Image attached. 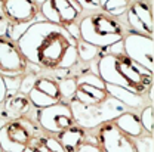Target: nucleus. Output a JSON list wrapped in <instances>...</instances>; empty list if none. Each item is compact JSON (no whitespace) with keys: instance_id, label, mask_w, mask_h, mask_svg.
I'll use <instances>...</instances> for the list:
<instances>
[{"instance_id":"1","label":"nucleus","mask_w":154,"mask_h":152,"mask_svg":"<svg viewBox=\"0 0 154 152\" xmlns=\"http://www.w3.org/2000/svg\"><path fill=\"white\" fill-rule=\"evenodd\" d=\"M21 53L30 65L45 70L74 68L79 64L77 38L65 27L49 21H36L17 41Z\"/></svg>"},{"instance_id":"2","label":"nucleus","mask_w":154,"mask_h":152,"mask_svg":"<svg viewBox=\"0 0 154 152\" xmlns=\"http://www.w3.org/2000/svg\"><path fill=\"white\" fill-rule=\"evenodd\" d=\"M95 74L104 83L129 89L138 95H147L153 87L154 73L138 65L125 53H101L98 56Z\"/></svg>"},{"instance_id":"3","label":"nucleus","mask_w":154,"mask_h":152,"mask_svg":"<svg viewBox=\"0 0 154 152\" xmlns=\"http://www.w3.org/2000/svg\"><path fill=\"white\" fill-rule=\"evenodd\" d=\"M77 28L80 40L99 49H107L108 46L122 41L125 37V27L104 12L83 15L77 22Z\"/></svg>"},{"instance_id":"4","label":"nucleus","mask_w":154,"mask_h":152,"mask_svg":"<svg viewBox=\"0 0 154 152\" xmlns=\"http://www.w3.org/2000/svg\"><path fill=\"white\" fill-rule=\"evenodd\" d=\"M68 103L74 117V124L85 130H92L107 121H113L129 109L111 96L96 105H82L76 100H70Z\"/></svg>"},{"instance_id":"5","label":"nucleus","mask_w":154,"mask_h":152,"mask_svg":"<svg viewBox=\"0 0 154 152\" xmlns=\"http://www.w3.org/2000/svg\"><path fill=\"white\" fill-rule=\"evenodd\" d=\"M34 134L31 123L24 118L5 121L0 126V148L3 152H22Z\"/></svg>"},{"instance_id":"6","label":"nucleus","mask_w":154,"mask_h":152,"mask_svg":"<svg viewBox=\"0 0 154 152\" xmlns=\"http://www.w3.org/2000/svg\"><path fill=\"white\" fill-rule=\"evenodd\" d=\"M40 15L45 21L68 28L77 25L83 16V9L76 0H45L40 4Z\"/></svg>"},{"instance_id":"7","label":"nucleus","mask_w":154,"mask_h":152,"mask_svg":"<svg viewBox=\"0 0 154 152\" xmlns=\"http://www.w3.org/2000/svg\"><path fill=\"white\" fill-rule=\"evenodd\" d=\"M95 139L102 152H136L135 140L123 133L114 121H107L98 126Z\"/></svg>"},{"instance_id":"8","label":"nucleus","mask_w":154,"mask_h":152,"mask_svg":"<svg viewBox=\"0 0 154 152\" xmlns=\"http://www.w3.org/2000/svg\"><path fill=\"white\" fill-rule=\"evenodd\" d=\"M123 53L138 65L154 73V43L153 37H147L136 33H128L122 40Z\"/></svg>"},{"instance_id":"9","label":"nucleus","mask_w":154,"mask_h":152,"mask_svg":"<svg viewBox=\"0 0 154 152\" xmlns=\"http://www.w3.org/2000/svg\"><path fill=\"white\" fill-rule=\"evenodd\" d=\"M37 121L45 132L52 134H58L64 132L65 129L74 126V117L71 112L70 103L64 100L38 109Z\"/></svg>"},{"instance_id":"10","label":"nucleus","mask_w":154,"mask_h":152,"mask_svg":"<svg viewBox=\"0 0 154 152\" xmlns=\"http://www.w3.org/2000/svg\"><path fill=\"white\" fill-rule=\"evenodd\" d=\"M30 64L21 53L18 44L8 37H0V76L5 78L22 77Z\"/></svg>"},{"instance_id":"11","label":"nucleus","mask_w":154,"mask_h":152,"mask_svg":"<svg viewBox=\"0 0 154 152\" xmlns=\"http://www.w3.org/2000/svg\"><path fill=\"white\" fill-rule=\"evenodd\" d=\"M0 10L11 25L30 27L40 15V6L34 0H0Z\"/></svg>"},{"instance_id":"12","label":"nucleus","mask_w":154,"mask_h":152,"mask_svg":"<svg viewBox=\"0 0 154 152\" xmlns=\"http://www.w3.org/2000/svg\"><path fill=\"white\" fill-rule=\"evenodd\" d=\"M76 95L73 100L82 105H96L110 97L105 83L95 73H85L76 77Z\"/></svg>"},{"instance_id":"13","label":"nucleus","mask_w":154,"mask_h":152,"mask_svg":"<svg viewBox=\"0 0 154 152\" xmlns=\"http://www.w3.org/2000/svg\"><path fill=\"white\" fill-rule=\"evenodd\" d=\"M125 15H126V22L131 28V33L153 37L154 18L153 6L150 0H134Z\"/></svg>"},{"instance_id":"14","label":"nucleus","mask_w":154,"mask_h":152,"mask_svg":"<svg viewBox=\"0 0 154 152\" xmlns=\"http://www.w3.org/2000/svg\"><path fill=\"white\" fill-rule=\"evenodd\" d=\"M27 96H28L31 105L37 109L51 106V105L62 100L59 87H58V81L54 80L52 77L46 76L37 77L33 89L30 90V93Z\"/></svg>"},{"instance_id":"15","label":"nucleus","mask_w":154,"mask_h":152,"mask_svg":"<svg viewBox=\"0 0 154 152\" xmlns=\"http://www.w3.org/2000/svg\"><path fill=\"white\" fill-rule=\"evenodd\" d=\"M0 106L3 112L2 115L6 118V121H9V120H18L25 117L31 109V102L27 95L17 92L15 95L8 96Z\"/></svg>"},{"instance_id":"16","label":"nucleus","mask_w":154,"mask_h":152,"mask_svg":"<svg viewBox=\"0 0 154 152\" xmlns=\"http://www.w3.org/2000/svg\"><path fill=\"white\" fill-rule=\"evenodd\" d=\"M105 89H107V93L108 96L117 99L120 103H123L126 108H131V109H141L142 106H145V96L144 95H138L129 89H125V87H119L114 84H107L105 83Z\"/></svg>"},{"instance_id":"17","label":"nucleus","mask_w":154,"mask_h":152,"mask_svg":"<svg viewBox=\"0 0 154 152\" xmlns=\"http://www.w3.org/2000/svg\"><path fill=\"white\" fill-rule=\"evenodd\" d=\"M86 137H88L86 130L76 124L57 134L58 142L62 146L64 152H76L77 148L86 140Z\"/></svg>"},{"instance_id":"18","label":"nucleus","mask_w":154,"mask_h":152,"mask_svg":"<svg viewBox=\"0 0 154 152\" xmlns=\"http://www.w3.org/2000/svg\"><path fill=\"white\" fill-rule=\"evenodd\" d=\"M113 121H114L116 126H117L123 133L131 136L132 139H136V137H139V136H142V134L145 133L144 129H142V126H141V121H139L138 114H135V112L129 111V109H128L126 112L120 114L117 118H114Z\"/></svg>"},{"instance_id":"19","label":"nucleus","mask_w":154,"mask_h":152,"mask_svg":"<svg viewBox=\"0 0 154 152\" xmlns=\"http://www.w3.org/2000/svg\"><path fill=\"white\" fill-rule=\"evenodd\" d=\"M22 152H64V149L55 136L34 134Z\"/></svg>"},{"instance_id":"20","label":"nucleus","mask_w":154,"mask_h":152,"mask_svg":"<svg viewBox=\"0 0 154 152\" xmlns=\"http://www.w3.org/2000/svg\"><path fill=\"white\" fill-rule=\"evenodd\" d=\"M132 1L134 0H99V9L105 15L117 19L126 13Z\"/></svg>"},{"instance_id":"21","label":"nucleus","mask_w":154,"mask_h":152,"mask_svg":"<svg viewBox=\"0 0 154 152\" xmlns=\"http://www.w3.org/2000/svg\"><path fill=\"white\" fill-rule=\"evenodd\" d=\"M76 49H77V58L82 62H92L102 53V49L96 47V46L91 44V43H86V41H83L80 38L77 40Z\"/></svg>"},{"instance_id":"22","label":"nucleus","mask_w":154,"mask_h":152,"mask_svg":"<svg viewBox=\"0 0 154 152\" xmlns=\"http://www.w3.org/2000/svg\"><path fill=\"white\" fill-rule=\"evenodd\" d=\"M139 121L141 126L144 129V132H147V134H153L154 132V108L153 103H148L145 106H142L139 109Z\"/></svg>"},{"instance_id":"23","label":"nucleus","mask_w":154,"mask_h":152,"mask_svg":"<svg viewBox=\"0 0 154 152\" xmlns=\"http://www.w3.org/2000/svg\"><path fill=\"white\" fill-rule=\"evenodd\" d=\"M76 86V77H67V78L58 80V87H59L62 100H73L74 99Z\"/></svg>"},{"instance_id":"24","label":"nucleus","mask_w":154,"mask_h":152,"mask_svg":"<svg viewBox=\"0 0 154 152\" xmlns=\"http://www.w3.org/2000/svg\"><path fill=\"white\" fill-rule=\"evenodd\" d=\"M136 152H154L153 146V134H147V136H139L134 139Z\"/></svg>"},{"instance_id":"25","label":"nucleus","mask_w":154,"mask_h":152,"mask_svg":"<svg viewBox=\"0 0 154 152\" xmlns=\"http://www.w3.org/2000/svg\"><path fill=\"white\" fill-rule=\"evenodd\" d=\"M36 80H37V76H36V74H24V76L21 77V80H19L18 92L22 93V95H28L30 90L33 89Z\"/></svg>"},{"instance_id":"26","label":"nucleus","mask_w":154,"mask_h":152,"mask_svg":"<svg viewBox=\"0 0 154 152\" xmlns=\"http://www.w3.org/2000/svg\"><path fill=\"white\" fill-rule=\"evenodd\" d=\"M80 4V7L83 9V12L92 13L99 10V0H76Z\"/></svg>"},{"instance_id":"27","label":"nucleus","mask_w":154,"mask_h":152,"mask_svg":"<svg viewBox=\"0 0 154 152\" xmlns=\"http://www.w3.org/2000/svg\"><path fill=\"white\" fill-rule=\"evenodd\" d=\"M76 152H102V149L98 146V143H94V142H88L85 140L79 148H77Z\"/></svg>"},{"instance_id":"28","label":"nucleus","mask_w":154,"mask_h":152,"mask_svg":"<svg viewBox=\"0 0 154 152\" xmlns=\"http://www.w3.org/2000/svg\"><path fill=\"white\" fill-rule=\"evenodd\" d=\"M9 21L6 19V16L2 13L0 10V37H6L8 36V31H9Z\"/></svg>"},{"instance_id":"29","label":"nucleus","mask_w":154,"mask_h":152,"mask_svg":"<svg viewBox=\"0 0 154 152\" xmlns=\"http://www.w3.org/2000/svg\"><path fill=\"white\" fill-rule=\"evenodd\" d=\"M8 97V86H6V78L0 76V105L5 102Z\"/></svg>"},{"instance_id":"30","label":"nucleus","mask_w":154,"mask_h":152,"mask_svg":"<svg viewBox=\"0 0 154 152\" xmlns=\"http://www.w3.org/2000/svg\"><path fill=\"white\" fill-rule=\"evenodd\" d=\"M34 1H36V3H37L38 6H40V4H42V3H43V1H45V0H34Z\"/></svg>"},{"instance_id":"31","label":"nucleus","mask_w":154,"mask_h":152,"mask_svg":"<svg viewBox=\"0 0 154 152\" xmlns=\"http://www.w3.org/2000/svg\"><path fill=\"white\" fill-rule=\"evenodd\" d=\"M0 152H3V151H2V148H0Z\"/></svg>"}]
</instances>
